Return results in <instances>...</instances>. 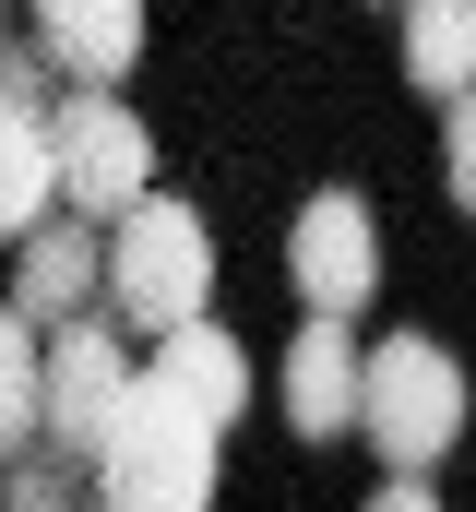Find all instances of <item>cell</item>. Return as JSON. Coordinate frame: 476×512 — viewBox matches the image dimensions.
<instances>
[{"label": "cell", "mask_w": 476, "mask_h": 512, "mask_svg": "<svg viewBox=\"0 0 476 512\" xmlns=\"http://www.w3.org/2000/svg\"><path fill=\"white\" fill-rule=\"evenodd\" d=\"M48 215H72V179H60V108H0V227L36 239Z\"/></svg>", "instance_id": "cell-10"}, {"label": "cell", "mask_w": 476, "mask_h": 512, "mask_svg": "<svg viewBox=\"0 0 476 512\" xmlns=\"http://www.w3.org/2000/svg\"><path fill=\"white\" fill-rule=\"evenodd\" d=\"M369 417V346H357L346 322H322V310H298V346H286V429L298 441H334Z\"/></svg>", "instance_id": "cell-8"}, {"label": "cell", "mask_w": 476, "mask_h": 512, "mask_svg": "<svg viewBox=\"0 0 476 512\" xmlns=\"http://www.w3.org/2000/svg\"><path fill=\"white\" fill-rule=\"evenodd\" d=\"M96 512H131V501H108V489H96Z\"/></svg>", "instance_id": "cell-17"}, {"label": "cell", "mask_w": 476, "mask_h": 512, "mask_svg": "<svg viewBox=\"0 0 476 512\" xmlns=\"http://www.w3.org/2000/svg\"><path fill=\"white\" fill-rule=\"evenodd\" d=\"M119 310H84V322H60L48 334V453H108V429H119V405H131V382H143V358L108 334Z\"/></svg>", "instance_id": "cell-5"}, {"label": "cell", "mask_w": 476, "mask_h": 512, "mask_svg": "<svg viewBox=\"0 0 476 512\" xmlns=\"http://www.w3.org/2000/svg\"><path fill=\"white\" fill-rule=\"evenodd\" d=\"M441 179H453V203L476 215V96H453V108H441Z\"/></svg>", "instance_id": "cell-14"}, {"label": "cell", "mask_w": 476, "mask_h": 512, "mask_svg": "<svg viewBox=\"0 0 476 512\" xmlns=\"http://www.w3.org/2000/svg\"><path fill=\"white\" fill-rule=\"evenodd\" d=\"M357 429L381 441L393 477H429L465 441V370H453V346L441 334H381L369 346V417Z\"/></svg>", "instance_id": "cell-3"}, {"label": "cell", "mask_w": 476, "mask_h": 512, "mask_svg": "<svg viewBox=\"0 0 476 512\" xmlns=\"http://www.w3.org/2000/svg\"><path fill=\"white\" fill-rule=\"evenodd\" d=\"M215 298V227L191 215V203H143V215H119L108 227V310L131 334H179V322H215L203 310Z\"/></svg>", "instance_id": "cell-2"}, {"label": "cell", "mask_w": 476, "mask_h": 512, "mask_svg": "<svg viewBox=\"0 0 476 512\" xmlns=\"http://www.w3.org/2000/svg\"><path fill=\"white\" fill-rule=\"evenodd\" d=\"M215 417L203 405H179V393L155 382H131V405H119V429H108V453H96V489L108 501H131V512H203L215 501Z\"/></svg>", "instance_id": "cell-1"}, {"label": "cell", "mask_w": 476, "mask_h": 512, "mask_svg": "<svg viewBox=\"0 0 476 512\" xmlns=\"http://www.w3.org/2000/svg\"><path fill=\"white\" fill-rule=\"evenodd\" d=\"M12 310L24 322H84V310H108V227L96 215H48L36 239H24V262H12Z\"/></svg>", "instance_id": "cell-7"}, {"label": "cell", "mask_w": 476, "mask_h": 512, "mask_svg": "<svg viewBox=\"0 0 476 512\" xmlns=\"http://www.w3.org/2000/svg\"><path fill=\"white\" fill-rule=\"evenodd\" d=\"M286 286H298V310H322V322H357V310H369V286H381V227H369L357 191H310V203H298V227H286Z\"/></svg>", "instance_id": "cell-6"}, {"label": "cell", "mask_w": 476, "mask_h": 512, "mask_svg": "<svg viewBox=\"0 0 476 512\" xmlns=\"http://www.w3.org/2000/svg\"><path fill=\"white\" fill-rule=\"evenodd\" d=\"M143 370L179 393V405H203L215 429L250 405V346H238L227 322H179V334H155V358H143Z\"/></svg>", "instance_id": "cell-11"}, {"label": "cell", "mask_w": 476, "mask_h": 512, "mask_svg": "<svg viewBox=\"0 0 476 512\" xmlns=\"http://www.w3.org/2000/svg\"><path fill=\"white\" fill-rule=\"evenodd\" d=\"M60 179H72V215H96V227L143 215V203H155V131L131 120L119 96L72 84V96H60Z\"/></svg>", "instance_id": "cell-4"}, {"label": "cell", "mask_w": 476, "mask_h": 512, "mask_svg": "<svg viewBox=\"0 0 476 512\" xmlns=\"http://www.w3.org/2000/svg\"><path fill=\"white\" fill-rule=\"evenodd\" d=\"M369 512H441V489H429V477H381V489H369Z\"/></svg>", "instance_id": "cell-16"}, {"label": "cell", "mask_w": 476, "mask_h": 512, "mask_svg": "<svg viewBox=\"0 0 476 512\" xmlns=\"http://www.w3.org/2000/svg\"><path fill=\"white\" fill-rule=\"evenodd\" d=\"M0 108H60V60L48 48H12L0 60Z\"/></svg>", "instance_id": "cell-15"}, {"label": "cell", "mask_w": 476, "mask_h": 512, "mask_svg": "<svg viewBox=\"0 0 476 512\" xmlns=\"http://www.w3.org/2000/svg\"><path fill=\"white\" fill-rule=\"evenodd\" d=\"M84 477H96L84 453H12V512H96Z\"/></svg>", "instance_id": "cell-13"}, {"label": "cell", "mask_w": 476, "mask_h": 512, "mask_svg": "<svg viewBox=\"0 0 476 512\" xmlns=\"http://www.w3.org/2000/svg\"><path fill=\"white\" fill-rule=\"evenodd\" d=\"M36 48H48L72 84L119 96V72L143 60V0H36Z\"/></svg>", "instance_id": "cell-9"}, {"label": "cell", "mask_w": 476, "mask_h": 512, "mask_svg": "<svg viewBox=\"0 0 476 512\" xmlns=\"http://www.w3.org/2000/svg\"><path fill=\"white\" fill-rule=\"evenodd\" d=\"M405 84L417 96H476V0H405Z\"/></svg>", "instance_id": "cell-12"}]
</instances>
